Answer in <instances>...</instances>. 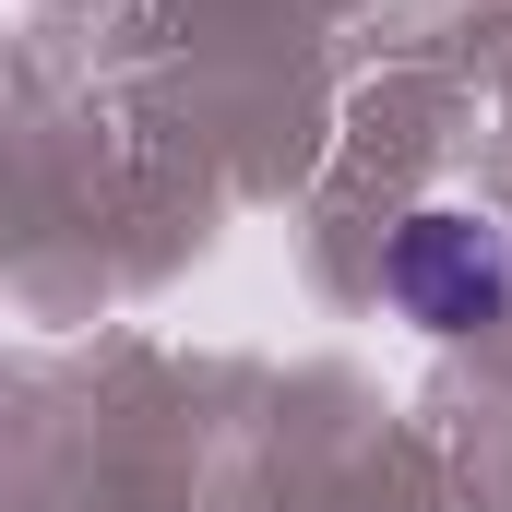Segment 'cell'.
I'll return each instance as SVG.
<instances>
[{"label": "cell", "mask_w": 512, "mask_h": 512, "mask_svg": "<svg viewBox=\"0 0 512 512\" xmlns=\"http://www.w3.org/2000/svg\"><path fill=\"white\" fill-rule=\"evenodd\" d=\"M382 298L417 334H489L512 310V227L477 203H417L382 239Z\"/></svg>", "instance_id": "cell-1"}]
</instances>
